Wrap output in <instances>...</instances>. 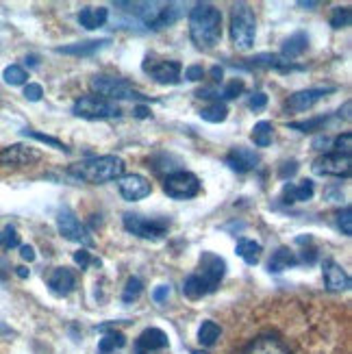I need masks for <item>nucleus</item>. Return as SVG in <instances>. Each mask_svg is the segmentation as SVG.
I'll return each mask as SVG.
<instances>
[{
    "label": "nucleus",
    "mask_w": 352,
    "mask_h": 354,
    "mask_svg": "<svg viewBox=\"0 0 352 354\" xmlns=\"http://www.w3.org/2000/svg\"><path fill=\"white\" fill-rule=\"evenodd\" d=\"M189 37L198 48L209 50L222 37V13L209 3H198L189 11Z\"/></svg>",
    "instance_id": "nucleus-1"
},
{
    "label": "nucleus",
    "mask_w": 352,
    "mask_h": 354,
    "mask_svg": "<svg viewBox=\"0 0 352 354\" xmlns=\"http://www.w3.org/2000/svg\"><path fill=\"white\" fill-rule=\"evenodd\" d=\"M124 161L115 155H104V157H91L79 163H72L68 167V174L81 183L89 185H102L109 180H118L124 176Z\"/></svg>",
    "instance_id": "nucleus-2"
},
{
    "label": "nucleus",
    "mask_w": 352,
    "mask_h": 354,
    "mask_svg": "<svg viewBox=\"0 0 352 354\" xmlns=\"http://www.w3.org/2000/svg\"><path fill=\"white\" fill-rule=\"evenodd\" d=\"M228 33H231V41L235 44V48H239V50L252 48L254 35H257V18H254V11L246 3L233 5Z\"/></svg>",
    "instance_id": "nucleus-3"
},
{
    "label": "nucleus",
    "mask_w": 352,
    "mask_h": 354,
    "mask_svg": "<svg viewBox=\"0 0 352 354\" xmlns=\"http://www.w3.org/2000/svg\"><path fill=\"white\" fill-rule=\"evenodd\" d=\"M142 9H137L142 22L152 28V30H161L165 26H172L174 22L180 20V15L185 13L180 3H142Z\"/></svg>",
    "instance_id": "nucleus-4"
},
{
    "label": "nucleus",
    "mask_w": 352,
    "mask_h": 354,
    "mask_svg": "<svg viewBox=\"0 0 352 354\" xmlns=\"http://www.w3.org/2000/svg\"><path fill=\"white\" fill-rule=\"evenodd\" d=\"M72 113L85 120H109V118H120L122 109L113 100H106L100 96H81L72 104Z\"/></svg>",
    "instance_id": "nucleus-5"
},
{
    "label": "nucleus",
    "mask_w": 352,
    "mask_h": 354,
    "mask_svg": "<svg viewBox=\"0 0 352 354\" xmlns=\"http://www.w3.org/2000/svg\"><path fill=\"white\" fill-rule=\"evenodd\" d=\"M122 224H124L129 233L142 239H161L167 233V228H170V220L146 218V215H140V213H124Z\"/></svg>",
    "instance_id": "nucleus-6"
},
{
    "label": "nucleus",
    "mask_w": 352,
    "mask_h": 354,
    "mask_svg": "<svg viewBox=\"0 0 352 354\" xmlns=\"http://www.w3.org/2000/svg\"><path fill=\"white\" fill-rule=\"evenodd\" d=\"M89 85L100 98L106 96V100H113V102L115 100H131V98H140V100L146 98L129 81L118 79V76H94Z\"/></svg>",
    "instance_id": "nucleus-7"
},
{
    "label": "nucleus",
    "mask_w": 352,
    "mask_h": 354,
    "mask_svg": "<svg viewBox=\"0 0 352 354\" xmlns=\"http://www.w3.org/2000/svg\"><path fill=\"white\" fill-rule=\"evenodd\" d=\"M163 192L174 200H189L201 194V178L187 170H176L163 180Z\"/></svg>",
    "instance_id": "nucleus-8"
},
{
    "label": "nucleus",
    "mask_w": 352,
    "mask_h": 354,
    "mask_svg": "<svg viewBox=\"0 0 352 354\" xmlns=\"http://www.w3.org/2000/svg\"><path fill=\"white\" fill-rule=\"evenodd\" d=\"M224 274H226V261L218 254H213V252H203L196 276L205 283L209 294H213V291L220 287Z\"/></svg>",
    "instance_id": "nucleus-9"
},
{
    "label": "nucleus",
    "mask_w": 352,
    "mask_h": 354,
    "mask_svg": "<svg viewBox=\"0 0 352 354\" xmlns=\"http://www.w3.org/2000/svg\"><path fill=\"white\" fill-rule=\"evenodd\" d=\"M57 228L68 241H76L81 245H94V237L89 230L81 224V220L70 209H61L57 215Z\"/></svg>",
    "instance_id": "nucleus-10"
},
{
    "label": "nucleus",
    "mask_w": 352,
    "mask_h": 354,
    "mask_svg": "<svg viewBox=\"0 0 352 354\" xmlns=\"http://www.w3.org/2000/svg\"><path fill=\"white\" fill-rule=\"evenodd\" d=\"M144 72L150 74L152 79L161 85H174L180 81V72L183 66L178 61H155V59H146L144 61Z\"/></svg>",
    "instance_id": "nucleus-11"
},
{
    "label": "nucleus",
    "mask_w": 352,
    "mask_h": 354,
    "mask_svg": "<svg viewBox=\"0 0 352 354\" xmlns=\"http://www.w3.org/2000/svg\"><path fill=\"white\" fill-rule=\"evenodd\" d=\"M313 172L319 176H350L352 172V159L342 155H322L313 161Z\"/></svg>",
    "instance_id": "nucleus-12"
},
{
    "label": "nucleus",
    "mask_w": 352,
    "mask_h": 354,
    "mask_svg": "<svg viewBox=\"0 0 352 354\" xmlns=\"http://www.w3.org/2000/svg\"><path fill=\"white\" fill-rule=\"evenodd\" d=\"M118 189H120V196L129 200V203H135V200H142L146 196H150L152 187L146 176L142 174H124L118 178Z\"/></svg>",
    "instance_id": "nucleus-13"
},
{
    "label": "nucleus",
    "mask_w": 352,
    "mask_h": 354,
    "mask_svg": "<svg viewBox=\"0 0 352 354\" xmlns=\"http://www.w3.org/2000/svg\"><path fill=\"white\" fill-rule=\"evenodd\" d=\"M331 91H335V87H315V89L296 91V94H292L287 98L285 106L289 111H294V113L307 111V109H311L313 104H317L319 100H322L326 94H331Z\"/></svg>",
    "instance_id": "nucleus-14"
},
{
    "label": "nucleus",
    "mask_w": 352,
    "mask_h": 354,
    "mask_svg": "<svg viewBox=\"0 0 352 354\" xmlns=\"http://www.w3.org/2000/svg\"><path fill=\"white\" fill-rule=\"evenodd\" d=\"M167 335L161 328H146L135 342V354H157L167 348Z\"/></svg>",
    "instance_id": "nucleus-15"
},
{
    "label": "nucleus",
    "mask_w": 352,
    "mask_h": 354,
    "mask_svg": "<svg viewBox=\"0 0 352 354\" xmlns=\"http://www.w3.org/2000/svg\"><path fill=\"white\" fill-rule=\"evenodd\" d=\"M33 161H39V152L30 146H24V144H13V146H9L0 152V163L3 165L20 167V165L33 163Z\"/></svg>",
    "instance_id": "nucleus-16"
},
{
    "label": "nucleus",
    "mask_w": 352,
    "mask_h": 354,
    "mask_svg": "<svg viewBox=\"0 0 352 354\" xmlns=\"http://www.w3.org/2000/svg\"><path fill=\"white\" fill-rule=\"evenodd\" d=\"M224 161H226V165L231 167L233 172L246 174V172H250V170H254V167H257L259 155H257L254 150H250V148L239 146V148H233L231 152H228Z\"/></svg>",
    "instance_id": "nucleus-17"
},
{
    "label": "nucleus",
    "mask_w": 352,
    "mask_h": 354,
    "mask_svg": "<svg viewBox=\"0 0 352 354\" xmlns=\"http://www.w3.org/2000/svg\"><path fill=\"white\" fill-rule=\"evenodd\" d=\"M241 354H292V352H289L285 342L279 339V337L261 335V337H257L254 342H250L246 348H243Z\"/></svg>",
    "instance_id": "nucleus-18"
},
{
    "label": "nucleus",
    "mask_w": 352,
    "mask_h": 354,
    "mask_svg": "<svg viewBox=\"0 0 352 354\" xmlns=\"http://www.w3.org/2000/svg\"><path fill=\"white\" fill-rule=\"evenodd\" d=\"M48 287L55 296L64 298L68 294H72L76 287V276L70 268H57L53 270V274L48 276Z\"/></svg>",
    "instance_id": "nucleus-19"
},
{
    "label": "nucleus",
    "mask_w": 352,
    "mask_h": 354,
    "mask_svg": "<svg viewBox=\"0 0 352 354\" xmlns=\"http://www.w3.org/2000/svg\"><path fill=\"white\" fill-rule=\"evenodd\" d=\"M324 285L328 291H348L350 289V276L346 270L335 263V261H324Z\"/></svg>",
    "instance_id": "nucleus-20"
},
{
    "label": "nucleus",
    "mask_w": 352,
    "mask_h": 354,
    "mask_svg": "<svg viewBox=\"0 0 352 354\" xmlns=\"http://www.w3.org/2000/svg\"><path fill=\"white\" fill-rule=\"evenodd\" d=\"M109 39H91V41H79V44H70V46H61L57 48L59 55H72V57H89L102 50L104 46H109Z\"/></svg>",
    "instance_id": "nucleus-21"
},
{
    "label": "nucleus",
    "mask_w": 352,
    "mask_h": 354,
    "mask_svg": "<svg viewBox=\"0 0 352 354\" xmlns=\"http://www.w3.org/2000/svg\"><path fill=\"white\" fill-rule=\"evenodd\" d=\"M313 180L304 178L296 185H287V187L283 189V200L285 203H307V200L313 198Z\"/></svg>",
    "instance_id": "nucleus-22"
},
{
    "label": "nucleus",
    "mask_w": 352,
    "mask_h": 354,
    "mask_svg": "<svg viewBox=\"0 0 352 354\" xmlns=\"http://www.w3.org/2000/svg\"><path fill=\"white\" fill-rule=\"evenodd\" d=\"M300 261H298V257H296V252L294 250H289V248H279L277 252L272 254V259H270V263H268V270L272 272V274H281V272H285V270H289V268H294V266H298Z\"/></svg>",
    "instance_id": "nucleus-23"
},
{
    "label": "nucleus",
    "mask_w": 352,
    "mask_h": 354,
    "mask_svg": "<svg viewBox=\"0 0 352 354\" xmlns=\"http://www.w3.org/2000/svg\"><path fill=\"white\" fill-rule=\"evenodd\" d=\"M106 18H109V9H106V7H85L79 13V22L87 30H94V28L104 26Z\"/></svg>",
    "instance_id": "nucleus-24"
},
{
    "label": "nucleus",
    "mask_w": 352,
    "mask_h": 354,
    "mask_svg": "<svg viewBox=\"0 0 352 354\" xmlns=\"http://www.w3.org/2000/svg\"><path fill=\"white\" fill-rule=\"evenodd\" d=\"M307 48H309V37H307V33H302V30H298V33L289 35V37L285 39V44H283V55H281V57H285V59L292 61V59L300 57Z\"/></svg>",
    "instance_id": "nucleus-25"
},
{
    "label": "nucleus",
    "mask_w": 352,
    "mask_h": 354,
    "mask_svg": "<svg viewBox=\"0 0 352 354\" xmlns=\"http://www.w3.org/2000/svg\"><path fill=\"white\" fill-rule=\"evenodd\" d=\"M235 252H237L243 261H246L248 266H257V263H259V259H261L263 248H261V243L254 241V239H241V241L237 243Z\"/></svg>",
    "instance_id": "nucleus-26"
},
{
    "label": "nucleus",
    "mask_w": 352,
    "mask_h": 354,
    "mask_svg": "<svg viewBox=\"0 0 352 354\" xmlns=\"http://www.w3.org/2000/svg\"><path fill=\"white\" fill-rule=\"evenodd\" d=\"M220 335H222V328L216 324V322H203L201 328H198V342H201L205 348H211L213 344H216L220 339Z\"/></svg>",
    "instance_id": "nucleus-27"
},
{
    "label": "nucleus",
    "mask_w": 352,
    "mask_h": 354,
    "mask_svg": "<svg viewBox=\"0 0 352 354\" xmlns=\"http://www.w3.org/2000/svg\"><path fill=\"white\" fill-rule=\"evenodd\" d=\"M183 294H185L189 300H201L203 296L209 294V289L205 287V283L198 279L196 274H189L185 279V283H183Z\"/></svg>",
    "instance_id": "nucleus-28"
},
{
    "label": "nucleus",
    "mask_w": 352,
    "mask_h": 354,
    "mask_svg": "<svg viewBox=\"0 0 352 354\" xmlns=\"http://www.w3.org/2000/svg\"><path fill=\"white\" fill-rule=\"evenodd\" d=\"M201 118L205 122H211V124H220V122H224L228 118V109H226V104L216 100V102H211L209 106H205V109L201 111Z\"/></svg>",
    "instance_id": "nucleus-29"
},
{
    "label": "nucleus",
    "mask_w": 352,
    "mask_h": 354,
    "mask_svg": "<svg viewBox=\"0 0 352 354\" xmlns=\"http://www.w3.org/2000/svg\"><path fill=\"white\" fill-rule=\"evenodd\" d=\"M272 137H274V127L270 124V122H259V124H254V129H252V142H254V146H259V148L270 146Z\"/></svg>",
    "instance_id": "nucleus-30"
},
{
    "label": "nucleus",
    "mask_w": 352,
    "mask_h": 354,
    "mask_svg": "<svg viewBox=\"0 0 352 354\" xmlns=\"http://www.w3.org/2000/svg\"><path fill=\"white\" fill-rule=\"evenodd\" d=\"M124 344H127L124 335L111 330V333H106V335L102 337V339H100L98 350H100V352H115V350H120V348H124Z\"/></svg>",
    "instance_id": "nucleus-31"
},
{
    "label": "nucleus",
    "mask_w": 352,
    "mask_h": 354,
    "mask_svg": "<svg viewBox=\"0 0 352 354\" xmlns=\"http://www.w3.org/2000/svg\"><path fill=\"white\" fill-rule=\"evenodd\" d=\"M352 24V11L350 7H335L331 15V26L333 28H348Z\"/></svg>",
    "instance_id": "nucleus-32"
},
{
    "label": "nucleus",
    "mask_w": 352,
    "mask_h": 354,
    "mask_svg": "<svg viewBox=\"0 0 352 354\" xmlns=\"http://www.w3.org/2000/svg\"><path fill=\"white\" fill-rule=\"evenodd\" d=\"M3 79H5V83H9V85H24L26 79H28V74H26V70H24L22 66H9V68H5V72H3Z\"/></svg>",
    "instance_id": "nucleus-33"
},
{
    "label": "nucleus",
    "mask_w": 352,
    "mask_h": 354,
    "mask_svg": "<svg viewBox=\"0 0 352 354\" xmlns=\"http://www.w3.org/2000/svg\"><path fill=\"white\" fill-rule=\"evenodd\" d=\"M18 245H20V235L11 224L0 230V248L11 250V248H18Z\"/></svg>",
    "instance_id": "nucleus-34"
},
{
    "label": "nucleus",
    "mask_w": 352,
    "mask_h": 354,
    "mask_svg": "<svg viewBox=\"0 0 352 354\" xmlns=\"http://www.w3.org/2000/svg\"><path fill=\"white\" fill-rule=\"evenodd\" d=\"M144 291V283L140 279H129L127 287H124V294H122V300L124 302H135L137 298L142 296Z\"/></svg>",
    "instance_id": "nucleus-35"
},
{
    "label": "nucleus",
    "mask_w": 352,
    "mask_h": 354,
    "mask_svg": "<svg viewBox=\"0 0 352 354\" xmlns=\"http://www.w3.org/2000/svg\"><path fill=\"white\" fill-rule=\"evenodd\" d=\"M333 148H335V155L350 157V155H352V133L340 135L337 140L333 142Z\"/></svg>",
    "instance_id": "nucleus-36"
},
{
    "label": "nucleus",
    "mask_w": 352,
    "mask_h": 354,
    "mask_svg": "<svg viewBox=\"0 0 352 354\" xmlns=\"http://www.w3.org/2000/svg\"><path fill=\"white\" fill-rule=\"evenodd\" d=\"M26 137H33V140H37V142H44V144H48V146H53V148H57V150H64V152H70V148L64 144V142H59V140H55V137H50V135H44V133H35V131H22Z\"/></svg>",
    "instance_id": "nucleus-37"
},
{
    "label": "nucleus",
    "mask_w": 352,
    "mask_h": 354,
    "mask_svg": "<svg viewBox=\"0 0 352 354\" xmlns=\"http://www.w3.org/2000/svg\"><path fill=\"white\" fill-rule=\"evenodd\" d=\"M243 89H246V85H243V81L241 79H233L231 83H228L224 89H222V98L224 100H233V98H237L239 94H243Z\"/></svg>",
    "instance_id": "nucleus-38"
},
{
    "label": "nucleus",
    "mask_w": 352,
    "mask_h": 354,
    "mask_svg": "<svg viewBox=\"0 0 352 354\" xmlns=\"http://www.w3.org/2000/svg\"><path fill=\"white\" fill-rule=\"evenodd\" d=\"M328 118H313V120H307V122H292V129H298V131H302V133H313V131H317L319 127L324 124Z\"/></svg>",
    "instance_id": "nucleus-39"
},
{
    "label": "nucleus",
    "mask_w": 352,
    "mask_h": 354,
    "mask_svg": "<svg viewBox=\"0 0 352 354\" xmlns=\"http://www.w3.org/2000/svg\"><path fill=\"white\" fill-rule=\"evenodd\" d=\"M337 224H340L342 233H344L346 237L352 235V209H350V207H346V209L337 215Z\"/></svg>",
    "instance_id": "nucleus-40"
},
{
    "label": "nucleus",
    "mask_w": 352,
    "mask_h": 354,
    "mask_svg": "<svg viewBox=\"0 0 352 354\" xmlns=\"http://www.w3.org/2000/svg\"><path fill=\"white\" fill-rule=\"evenodd\" d=\"M24 96H26V100H30V102H37V100H41V96H44V89H41V85H37V83H28V85L24 87Z\"/></svg>",
    "instance_id": "nucleus-41"
},
{
    "label": "nucleus",
    "mask_w": 352,
    "mask_h": 354,
    "mask_svg": "<svg viewBox=\"0 0 352 354\" xmlns=\"http://www.w3.org/2000/svg\"><path fill=\"white\" fill-rule=\"evenodd\" d=\"M74 263H76V266H81V270H85L89 263H98V261H94V259L89 257V252H87V250H83V248H81L79 252H74Z\"/></svg>",
    "instance_id": "nucleus-42"
},
{
    "label": "nucleus",
    "mask_w": 352,
    "mask_h": 354,
    "mask_svg": "<svg viewBox=\"0 0 352 354\" xmlns=\"http://www.w3.org/2000/svg\"><path fill=\"white\" fill-rule=\"evenodd\" d=\"M266 104H268V96L261 94V91H259V94H254V96L250 98V102H248V106H250L252 111H261V109H266Z\"/></svg>",
    "instance_id": "nucleus-43"
},
{
    "label": "nucleus",
    "mask_w": 352,
    "mask_h": 354,
    "mask_svg": "<svg viewBox=\"0 0 352 354\" xmlns=\"http://www.w3.org/2000/svg\"><path fill=\"white\" fill-rule=\"evenodd\" d=\"M185 79H187V81H203V79H205V70H203V66H189V68L185 70Z\"/></svg>",
    "instance_id": "nucleus-44"
},
{
    "label": "nucleus",
    "mask_w": 352,
    "mask_h": 354,
    "mask_svg": "<svg viewBox=\"0 0 352 354\" xmlns=\"http://www.w3.org/2000/svg\"><path fill=\"white\" fill-rule=\"evenodd\" d=\"M296 170H298V163H296V161H289V163H283V167H281V172H279V176H281V178H287V176H292V174H296Z\"/></svg>",
    "instance_id": "nucleus-45"
},
{
    "label": "nucleus",
    "mask_w": 352,
    "mask_h": 354,
    "mask_svg": "<svg viewBox=\"0 0 352 354\" xmlns=\"http://www.w3.org/2000/svg\"><path fill=\"white\" fill-rule=\"evenodd\" d=\"M167 296H170V287H167V285H161V287L155 289V294H152V300H155V302H163Z\"/></svg>",
    "instance_id": "nucleus-46"
},
{
    "label": "nucleus",
    "mask_w": 352,
    "mask_h": 354,
    "mask_svg": "<svg viewBox=\"0 0 352 354\" xmlns=\"http://www.w3.org/2000/svg\"><path fill=\"white\" fill-rule=\"evenodd\" d=\"M198 98H216V96H220V91L216 89V87H205V89H201L196 94Z\"/></svg>",
    "instance_id": "nucleus-47"
},
{
    "label": "nucleus",
    "mask_w": 352,
    "mask_h": 354,
    "mask_svg": "<svg viewBox=\"0 0 352 354\" xmlns=\"http://www.w3.org/2000/svg\"><path fill=\"white\" fill-rule=\"evenodd\" d=\"M20 254H22L24 261H33V259H35V250L30 248V245H22V248H20Z\"/></svg>",
    "instance_id": "nucleus-48"
},
{
    "label": "nucleus",
    "mask_w": 352,
    "mask_h": 354,
    "mask_svg": "<svg viewBox=\"0 0 352 354\" xmlns=\"http://www.w3.org/2000/svg\"><path fill=\"white\" fill-rule=\"evenodd\" d=\"M135 115L137 118H150V109H148V106H135Z\"/></svg>",
    "instance_id": "nucleus-49"
},
{
    "label": "nucleus",
    "mask_w": 352,
    "mask_h": 354,
    "mask_svg": "<svg viewBox=\"0 0 352 354\" xmlns=\"http://www.w3.org/2000/svg\"><path fill=\"white\" fill-rule=\"evenodd\" d=\"M211 74H213V79H218V81H220V79H222V68L216 66V68L211 70Z\"/></svg>",
    "instance_id": "nucleus-50"
},
{
    "label": "nucleus",
    "mask_w": 352,
    "mask_h": 354,
    "mask_svg": "<svg viewBox=\"0 0 352 354\" xmlns=\"http://www.w3.org/2000/svg\"><path fill=\"white\" fill-rule=\"evenodd\" d=\"M298 5H300V7H317V3H311V0H309V3H307V0H300Z\"/></svg>",
    "instance_id": "nucleus-51"
},
{
    "label": "nucleus",
    "mask_w": 352,
    "mask_h": 354,
    "mask_svg": "<svg viewBox=\"0 0 352 354\" xmlns=\"http://www.w3.org/2000/svg\"><path fill=\"white\" fill-rule=\"evenodd\" d=\"M18 276H20V279H26V276H28V270H26V268H18Z\"/></svg>",
    "instance_id": "nucleus-52"
},
{
    "label": "nucleus",
    "mask_w": 352,
    "mask_h": 354,
    "mask_svg": "<svg viewBox=\"0 0 352 354\" xmlns=\"http://www.w3.org/2000/svg\"><path fill=\"white\" fill-rule=\"evenodd\" d=\"M26 64L28 66H37V57H26Z\"/></svg>",
    "instance_id": "nucleus-53"
},
{
    "label": "nucleus",
    "mask_w": 352,
    "mask_h": 354,
    "mask_svg": "<svg viewBox=\"0 0 352 354\" xmlns=\"http://www.w3.org/2000/svg\"><path fill=\"white\" fill-rule=\"evenodd\" d=\"M100 354H115V352H100Z\"/></svg>",
    "instance_id": "nucleus-54"
},
{
    "label": "nucleus",
    "mask_w": 352,
    "mask_h": 354,
    "mask_svg": "<svg viewBox=\"0 0 352 354\" xmlns=\"http://www.w3.org/2000/svg\"><path fill=\"white\" fill-rule=\"evenodd\" d=\"M194 354H207V352H194Z\"/></svg>",
    "instance_id": "nucleus-55"
},
{
    "label": "nucleus",
    "mask_w": 352,
    "mask_h": 354,
    "mask_svg": "<svg viewBox=\"0 0 352 354\" xmlns=\"http://www.w3.org/2000/svg\"><path fill=\"white\" fill-rule=\"evenodd\" d=\"M3 330H5V328H3V326H0V333H3Z\"/></svg>",
    "instance_id": "nucleus-56"
}]
</instances>
